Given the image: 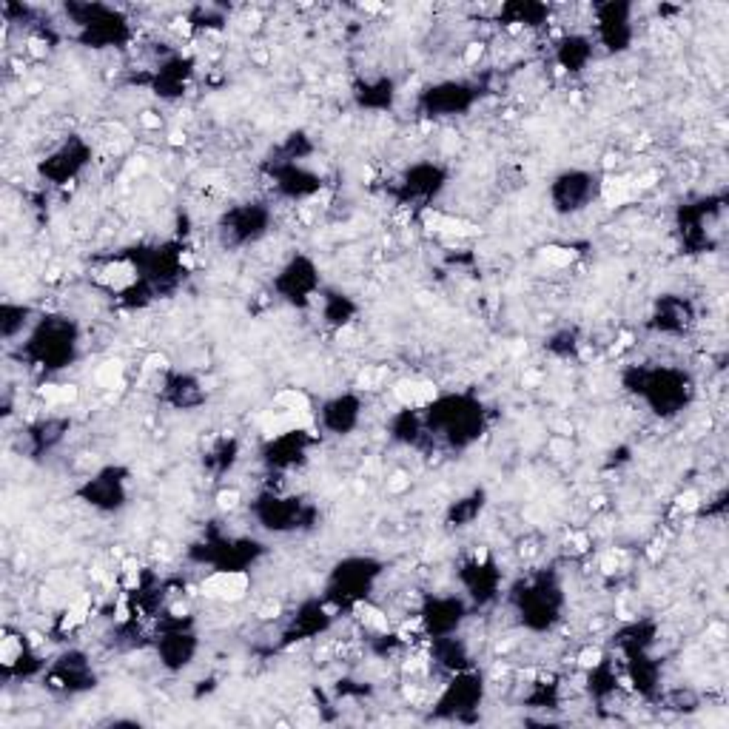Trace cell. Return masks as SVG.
<instances>
[{"mask_svg": "<svg viewBox=\"0 0 729 729\" xmlns=\"http://www.w3.org/2000/svg\"><path fill=\"white\" fill-rule=\"evenodd\" d=\"M248 576L245 573H237V570H220L214 576H208L202 584H200V593L205 598H214V601H240L245 598L248 593Z\"/></svg>", "mask_w": 729, "mask_h": 729, "instance_id": "1", "label": "cell"}, {"mask_svg": "<svg viewBox=\"0 0 729 729\" xmlns=\"http://www.w3.org/2000/svg\"><path fill=\"white\" fill-rule=\"evenodd\" d=\"M393 396L405 408H425L436 399V385L428 379H399L393 385Z\"/></svg>", "mask_w": 729, "mask_h": 729, "instance_id": "2", "label": "cell"}, {"mask_svg": "<svg viewBox=\"0 0 729 729\" xmlns=\"http://www.w3.org/2000/svg\"><path fill=\"white\" fill-rule=\"evenodd\" d=\"M638 185L632 182L629 177H609L604 185H601V197L609 202V205H624L636 197Z\"/></svg>", "mask_w": 729, "mask_h": 729, "instance_id": "3", "label": "cell"}, {"mask_svg": "<svg viewBox=\"0 0 729 729\" xmlns=\"http://www.w3.org/2000/svg\"><path fill=\"white\" fill-rule=\"evenodd\" d=\"M123 379H126V365L120 359H108L103 362L97 370H94V382L106 390H117L123 388Z\"/></svg>", "mask_w": 729, "mask_h": 729, "instance_id": "4", "label": "cell"}, {"mask_svg": "<svg viewBox=\"0 0 729 729\" xmlns=\"http://www.w3.org/2000/svg\"><path fill=\"white\" fill-rule=\"evenodd\" d=\"M40 396L49 405H72V402H77L80 388L77 385H43L40 388Z\"/></svg>", "mask_w": 729, "mask_h": 729, "instance_id": "5", "label": "cell"}, {"mask_svg": "<svg viewBox=\"0 0 729 729\" xmlns=\"http://www.w3.org/2000/svg\"><path fill=\"white\" fill-rule=\"evenodd\" d=\"M23 658V638L20 636H12V632H6L3 641H0V661H3L6 670H12L17 661Z\"/></svg>", "mask_w": 729, "mask_h": 729, "instance_id": "6", "label": "cell"}, {"mask_svg": "<svg viewBox=\"0 0 729 729\" xmlns=\"http://www.w3.org/2000/svg\"><path fill=\"white\" fill-rule=\"evenodd\" d=\"M274 405H276L279 410H311V402H308V396H305L302 390H296V388H291V390H282V393H276V399H274Z\"/></svg>", "mask_w": 729, "mask_h": 729, "instance_id": "7", "label": "cell"}, {"mask_svg": "<svg viewBox=\"0 0 729 729\" xmlns=\"http://www.w3.org/2000/svg\"><path fill=\"white\" fill-rule=\"evenodd\" d=\"M359 618H362V624L368 627V629H376V632H388L390 629V621H388V616L382 613V609H376V607H370V604H365V607H359Z\"/></svg>", "mask_w": 729, "mask_h": 729, "instance_id": "8", "label": "cell"}, {"mask_svg": "<svg viewBox=\"0 0 729 729\" xmlns=\"http://www.w3.org/2000/svg\"><path fill=\"white\" fill-rule=\"evenodd\" d=\"M545 260L553 265H570L576 260V254L570 248H545Z\"/></svg>", "mask_w": 729, "mask_h": 729, "instance_id": "9", "label": "cell"}, {"mask_svg": "<svg viewBox=\"0 0 729 729\" xmlns=\"http://www.w3.org/2000/svg\"><path fill=\"white\" fill-rule=\"evenodd\" d=\"M237 504H240V490H237V487L223 490L220 496H217V507H220V510H234Z\"/></svg>", "mask_w": 729, "mask_h": 729, "instance_id": "10", "label": "cell"}, {"mask_svg": "<svg viewBox=\"0 0 729 729\" xmlns=\"http://www.w3.org/2000/svg\"><path fill=\"white\" fill-rule=\"evenodd\" d=\"M601 570H604L607 576H613V573H618V570H621V556H618L616 550H609V553H604V556H601Z\"/></svg>", "mask_w": 729, "mask_h": 729, "instance_id": "11", "label": "cell"}, {"mask_svg": "<svg viewBox=\"0 0 729 729\" xmlns=\"http://www.w3.org/2000/svg\"><path fill=\"white\" fill-rule=\"evenodd\" d=\"M601 658H604V655H601V650H598V647H590V650H584V652H581V658H578V661H581V667H584V670H590V667L596 670V667L601 664Z\"/></svg>", "mask_w": 729, "mask_h": 729, "instance_id": "12", "label": "cell"}, {"mask_svg": "<svg viewBox=\"0 0 729 729\" xmlns=\"http://www.w3.org/2000/svg\"><path fill=\"white\" fill-rule=\"evenodd\" d=\"M698 504H701V502H698V493H695V490H687V493H681V496H678V507L684 510V513L698 510Z\"/></svg>", "mask_w": 729, "mask_h": 729, "instance_id": "13", "label": "cell"}, {"mask_svg": "<svg viewBox=\"0 0 729 729\" xmlns=\"http://www.w3.org/2000/svg\"><path fill=\"white\" fill-rule=\"evenodd\" d=\"M482 52H484V46H482V43H470L467 49H464V63H467V66H473V63L482 57Z\"/></svg>", "mask_w": 729, "mask_h": 729, "instance_id": "14", "label": "cell"}, {"mask_svg": "<svg viewBox=\"0 0 729 729\" xmlns=\"http://www.w3.org/2000/svg\"><path fill=\"white\" fill-rule=\"evenodd\" d=\"M140 123H143L146 129H160L162 120H160V114H154V111H143V114H140Z\"/></svg>", "mask_w": 729, "mask_h": 729, "instance_id": "15", "label": "cell"}]
</instances>
